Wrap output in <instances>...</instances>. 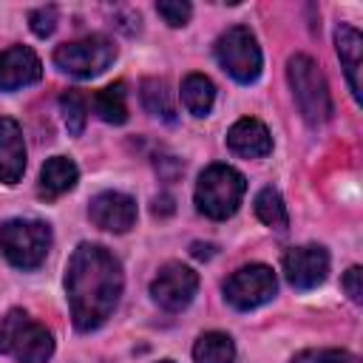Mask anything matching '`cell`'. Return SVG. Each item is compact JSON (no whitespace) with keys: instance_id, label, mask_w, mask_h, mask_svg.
Masks as SVG:
<instances>
[{"instance_id":"3957f363","label":"cell","mask_w":363,"mask_h":363,"mask_svg":"<svg viewBox=\"0 0 363 363\" xmlns=\"http://www.w3.org/2000/svg\"><path fill=\"white\" fill-rule=\"evenodd\" d=\"M0 354L17 363H45L54 354V337L23 309H11L0 320Z\"/></svg>"},{"instance_id":"277c9868","label":"cell","mask_w":363,"mask_h":363,"mask_svg":"<svg viewBox=\"0 0 363 363\" xmlns=\"http://www.w3.org/2000/svg\"><path fill=\"white\" fill-rule=\"evenodd\" d=\"M51 250V227L37 218H9L0 224V252L17 269H37Z\"/></svg>"},{"instance_id":"8fae6325","label":"cell","mask_w":363,"mask_h":363,"mask_svg":"<svg viewBox=\"0 0 363 363\" xmlns=\"http://www.w3.org/2000/svg\"><path fill=\"white\" fill-rule=\"evenodd\" d=\"M88 216L96 227H102L108 233H128L136 224V201L128 193L105 190L91 199Z\"/></svg>"},{"instance_id":"e0dca14e","label":"cell","mask_w":363,"mask_h":363,"mask_svg":"<svg viewBox=\"0 0 363 363\" xmlns=\"http://www.w3.org/2000/svg\"><path fill=\"white\" fill-rule=\"evenodd\" d=\"M182 102L193 116H207L216 102V85L204 74H190L182 82Z\"/></svg>"},{"instance_id":"5b68a950","label":"cell","mask_w":363,"mask_h":363,"mask_svg":"<svg viewBox=\"0 0 363 363\" xmlns=\"http://www.w3.org/2000/svg\"><path fill=\"white\" fill-rule=\"evenodd\" d=\"M244 190H247V182H244V176L235 167H230V164H210L199 176L196 207L207 218L224 221V218H230L238 210V204L244 199Z\"/></svg>"},{"instance_id":"4fadbf2b","label":"cell","mask_w":363,"mask_h":363,"mask_svg":"<svg viewBox=\"0 0 363 363\" xmlns=\"http://www.w3.org/2000/svg\"><path fill=\"white\" fill-rule=\"evenodd\" d=\"M227 147L235 156L261 159V156H267L272 150V136H269V130H267L264 122H258L252 116H244V119H238L227 130Z\"/></svg>"},{"instance_id":"d4e9b609","label":"cell","mask_w":363,"mask_h":363,"mask_svg":"<svg viewBox=\"0 0 363 363\" xmlns=\"http://www.w3.org/2000/svg\"><path fill=\"white\" fill-rule=\"evenodd\" d=\"M28 26L37 37H48L57 28V9L54 6H40L28 14Z\"/></svg>"},{"instance_id":"ffe728a7","label":"cell","mask_w":363,"mask_h":363,"mask_svg":"<svg viewBox=\"0 0 363 363\" xmlns=\"http://www.w3.org/2000/svg\"><path fill=\"white\" fill-rule=\"evenodd\" d=\"M142 105L147 108V113L164 119V122H173L176 119V108H173V99H170V91L162 79H145L142 82Z\"/></svg>"},{"instance_id":"ac0fdd59","label":"cell","mask_w":363,"mask_h":363,"mask_svg":"<svg viewBox=\"0 0 363 363\" xmlns=\"http://www.w3.org/2000/svg\"><path fill=\"white\" fill-rule=\"evenodd\" d=\"M193 360L196 363H233L235 360V346L233 337L224 332H207L196 340L193 346Z\"/></svg>"},{"instance_id":"9a60e30c","label":"cell","mask_w":363,"mask_h":363,"mask_svg":"<svg viewBox=\"0 0 363 363\" xmlns=\"http://www.w3.org/2000/svg\"><path fill=\"white\" fill-rule=\"evenodd\" d=\"M335 48H337L340 65L346 71L352 96L360 99V57H363V37H360V31L346 26V23H340L335 28Z\"/></svg>"},{"instance_id":"6da1fadb","label":"cell","mask_w":363,"mask_h":363,"mask_svg":"<svg viewBox=\"0 0 363 363\" xmlns=\"http://www.w3.org/2000/svg\"><path fill=\"white\" fill-rule=\"evenodd\" d=\"M122 264L102 244L82 241L65 267V292L71 318L79 332L99 329L116 309L122 295Z\"/></svg>"},{"instance_id":"d6986e66","label":"cell","mask_w":363,"mask_h":363,"mask_svg":"<svg viewBox=\"0 0 363 363\" xmlns=\"http://www.w3.org/2000/svg\"><path fill=\"white\" fill-rule=\"evenodd\" d=\"M94 111L108 125H122L128 119V102H125V82H113L102 88L94 96Z\"/></svg>"},{"instance_id":"484cf974","label":"cell","mask_w":363,"mask_h":363,"mask_svg":"<svg viewBox=\"0 0 363 363\" xmlns=\"http://www.w3.org/2000/svg\"><path fill=\"white\" fill-rule=\"evenodd\" d=\"M360 278H363V269H360V267H349V269H346V275H343V289H346V295H349L354 303H360V301H363Z\"/></svg>"},{"instance_id":"44dd1931","label":"cell","mask_w":363,"mask_h":363,"mask_svg":"<svg viewBox=\"0 0 363 363\" xmlns=\"http://www.w3.org/2000/svg\"><path fill=\"white\" fill-rule=\"evenodd\" d=\"M255 216L272 227V230H284L286 227V207H284V199L275 187H264L258 196H255Z\"/></svg>"},{"instance_id":"9c48e42d","label":"cell","mask_w":363,"mask_h":363,"mask_svg":"<svg viewBox=\"0 0 363 363\" xmlns=\"http://www.w3.org/2000/svg\"><path fill=\"white\" fill-rule=\"evenodd\" d=\"M199 289V275L182 261H167L150 284L153 301L167 312H182Z\"/></svg>"},{"instance_id":"603a6c76","label":"cell","mask_w":363,"mask_h":363,"mask_svg":"<svg viewBox=\"0 0 363 363\" xmlns=\"http://www.w3.org/2000/svg\"><path fill=\"white\" fill-rule=\"evenodd\" d=\"M292 363H360V357L346 349H306L295 354Z\"/></svg>"},{"instance_id":"30bf717a","label":"cell","mask_w":363,"mask_h":363,"mask_svg":"<svg viewBox=\"0 0 363 363\" xmlns=\"http://www.w3.org/2000/svg\"><path fill=\"white\" fill-rule=\"evenodd\" d=\"M284 272L295 289H315L329 272V252L318 244L292 247L284 252Z\"/></svg>"},{"instance_id":"52a82bcc","label":"cell","mask_w":363,"mask_h":363,"mask_svg":"<svg viewBox=\"0 0 363 363\" xmlns=\"http://www.w3.org/2000/svg\"><path fill=\"white\" fill-rule=\"evenodd\" d=\"M113 60H116V45L102 34H91V37L65 43L54 51V65L79 79L102 74Z\"/></svg>"},{"instance_id":"7a4b0ae2","label":"cell","mask_w":363,"mask_h":363,"mask_svg":"<svg viewBox=\"0 0 363 363\" xmlns=\"http://www.w3.org/2000/svg\"><path fill=\"white\" fill-rule=\"evenodd\" d=\"M286 79L295 96V105L301 111V116L309 125H323L332 116V96H329V85L323 71L318 68V62L306 54H295L286 62Z\"/></svg>"},{"instance_id":"7c38bea8","label":"cell","mask_w":363,"mask_h":363,"mask_svg":"<svg viewBox=\"0 0 363 363\" xmlns=\"http://www.w3.org/2000/svg\"><path fill=\"white\" fill-rule=\"evenodd\" d=\"M43 65L28 45H11L0 51V91H17L40 82Z\"/></svg>"},{"instance_id":"2e32d148","label":"cell","mask_w":363,"mask_h":363,"mask_svg":"<svg viewBox=\"0 0 363 363\" xmlns=\"http://www.w3.org/2000/svg\"><path fill=\"white\" fill-rule=\"evenodd\" d=\"M77 179H79V170L68 156H51L40 170V196L48 201L60 199L77 184Z\"/></svg>"},{"instance_id":"5bb4252c","label":"cell","mask_w":363,"mask_h":363,"mask_svg":"<svg viewBox=\"0 0 363 363\" xmlns=\"http://www.w3.org/2000/svg\"><path fill=\"white\" fill-rule=\"evenodd\" d=\"M26 170V142L20 125L9 116H0V182L17 184Z\"/></svg>"},{"instance_id":"8992f818","label":"cell","mask_w":363,"mask_h":363,"mask_svg":"<svg viewBox=\"0 0 363 363\" xmlns=\"http://www.w3.org/2000/svg\"><path fill=\"white\" fill-rule=\"evenodd\" d=\"M216 60L241 85L255 82L261 74V48L244 26H233L216 40Z\"/></svg>"},{"instance_id":"cb8c5ba5","label":"cell","mask_w":363,"mask_h":363,"mask_svg":"<svg viewBox=\"0 0 363 363\" xmlns=\"http://www.w3.org/2000/svg\"><path fill=\"white\" fill-rule=\"evenodd\" d=\"M156 11H159V14L164 17V23L173 26V28L184 26V23L190 20V14H193L190 3H182V0H162V3H156Z\"/></svg>"},{"instance_id":"4316f807","label":"cell","mask_w":363,"mask_h":363,"mask_svg":"<svg viewBox=\"0 0 363 363\" xmlns=\"http://www.w3.org/2000/svg\"><path fill=\"white\" fill-rule=\"evenodd\" d=\"M162 363H173V360H162Z\"/></svg>"},{"instance_id":"7402d4cb","label":"cell","mask_w":363,"mask_h":363,"mask_svg":"<svg viewBox=\"0 0 363 363\" xmlns=\"http://www.w3.org/2000/svg\"><path fill=\"white\" fill-rule=\"evenodd\" d=\"M60 111H62L68 133L79 136L85 130V122H88V102H85V96L79 91H65L60 96Z\"/></svg>"},{"instance_id":"ba28073f","label":"cell","mask_w":363,"mask_h":363,"mask_svg":"<svg viewBox=\"0 0 363 363\" xmlns=\"http://www.w3.org/2000/svg\"><path fill=\"white\" fill-rule=\"evenodd\" d=\"M275 289H278V281H275V272L267 264L241 267V269H235L224 281V298H227V303L233 309H241V312H250V309L264 306L267 301H272Z\"/></svg>"}]
</instances>
